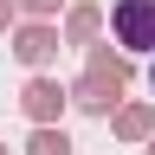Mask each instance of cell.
<instances>
[{
	"instance_id": "obj_4",
	"label": "cell",
	"mask_w": 155,
	"mask_h": 155,
	"mask_svg": "<svg viewBox=\"0 0 155 155\" xmlns=\"http://www.w3.org/2000/svg\"><path fill=\"white\" fill-rule=\"evenodd\" d=\"M13 52H19V65H52V58H58V32L52 26H39V19H32V26H19V39H13Z\"/></svg>"
},
{
	"instance_id": "obj_7",
	"label": "cell",
	"mask_w": 155,
	"mask_h": 155,
	"mask_svg": "<svg viewBox=\"0 0 155 155\" xmlns=\"http://www.w3.org/2000/svg\"><path fill=\"white\" fill-rule=\"evenodd\" d=\"M116 136L142 142V136H149V104H123V110H116Z\"/></svg>"
},
{
	"instance_id": "obj_11",
	"label": "cell",
	"mask_w": 155,
	"mask_h": 155,
	"mask_svg": "<svg viewBox=\"0 0 155 155\" xmlns=\"http://www.w3.org/2000/svg\"><path fill=\"white\" fill-rule=\"evenodd\" d=\"M149 155H155V142H149Z\"/></svg>"
},
{
	"instance_id": "obj_10",
	"label": "cell",
	"mask_w": 155,
	"mask_h": 155,
	"mask_svg": "<svg viewBox=\"0 0 155 155\" xmlns=\"http://www.w3.org/2000/svg\"><path fill=\"white\" fill-rule=\"evenodd\" d=\"M149 84H155V71H149Z\"/></svg>"
},
{
	"instance_id": "obj_6",
	"label": "cell",
	"mask_w": 155,
	"mask_h": 155,
	"mask_svg": "<svg viewBox=\"0 0 155 155\" xmlns=\"http://www.w3.org/2000/svg\"><path fill=\"white\" fill-rule=\"evenodd\" d=\"M26 155H71V136H65V129H52V123H39V129H32V142H26Z\"/></svg>"
},
{
	"instance_id": "obj_8",
	"label": "cell",
	"mask_w": 155,
	"mask_h": 155,
	"mask_svg": "<svg viewBox=\"0 0 155 155\" xmlns=\"http://www.w3.org/2000/svg\"><path fill=\"white\" fill-rule=\"evenodd\" d=\"M26 13H32V19H45V13H58V0H26Z\"/></svg>"
},
{
	"instance_id": "obj_5",
	"label": "cell",
	"mask_w": 155,
	"mask_h": 155,
	"mask_svg": "<svg viewBox=\"0 0 155 155\" xmlns=\"http://www.w3.org/2000/svg\"><path fill=\"white\" fill-rule=\"evenodd\" d=\"M97 26H104V13H97V7H71L65 39H71V45H91V39H97Z\"/></svg>"
},
{
	"instance_id": "obj_3",
	"label": "cell",
	"mask_w": 155,
	"mask_h": 155,
	"mask_svg": "<svg viewBox=\"0 0 155 155\" xmlns=\"http://www.w3.org/2000/svg\"><path fill=\"white\" fill-rule=\"evenodd\" d=\"M71 104V91H58V78H32L26 91H19V110L32 116V123H58Z\"/></svg>"
},
{
	"instance_id": "obj_9",
	"label": "cell",
	"mask_w": 155,
	"mask_h": 155,
	"mask_svg": "<svg viewBox=\"0 0 155 155\" xmlns=\"http://www.w3.org/2000/svg\"><path fill=\"white\" fill-rule=\"evenodd\" d=\"M0 155H7V142H0Z\"/></svg>"
},
{
	"instance_id": "obj_1",
	"label": "cell",
	"mask_w": 155,
	"mask_h": 155,
	"mask_svg": "<svg viewBox=\"0 0 155 155\" xmlns=\"http://www.w3.org/2000/svg\"><path fill=\"white\" fill-rule=\"evenodd\" d=\"M123 84H129V58H123V52H110V45H97V52H91L84 84L71 91V104H84V110H97V116H104L116 97H123Z\"/></svg>"
},
{
	"instance_id": "obj_2",
	"label": "cell",
	"mask_w": 155,
	"mask_h": 155,
	"mask_svg": "<svg viewBox=\"0 0 155 155\" xmlns=\"http://www.w3.org/2000/svg\"><path fill=\"white\" fill-rule=\"evenodd\" d=\"M110 32H116L123 52H155V0H116Z\"/></svg>"
}]
</instances>
